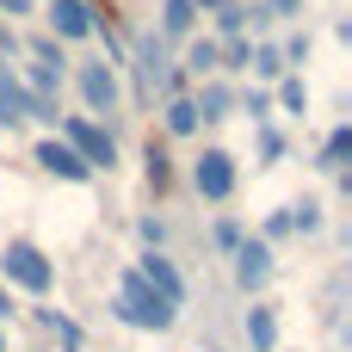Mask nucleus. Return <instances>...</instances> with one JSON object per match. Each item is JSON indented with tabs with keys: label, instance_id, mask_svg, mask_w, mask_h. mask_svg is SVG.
<instances>
[{
	"label": "nucleus",
	"instance_id": "obj_27",
	"mask_svg": "<svg viewBox=\"0 0 352 352\" xmlns=\"http://www.w3.org/2000/svg\"><path fill=\"white\" fill-rule=\"evenodd\" d=\"M254 130H260V161H266V167H272V161H285V148H291V142H285V130H278V124H254Z\"/></svg>",
	"mask_w": 352,
	"mask_h": 352
},
{
	"label": "nucleus",
	"instance_id": "obj_30",
	"mask_svg": "<svg viewBox=\"0 0 352 352\" xmlns=\"http://www.w3.org/2000/svg\"><path fill=\"white\" fill-rule=\"evenodd\" d=\"M136 235H142V248H148V254H161V248H167V223H161V217H142V223H136Z\"/></svg>",
	"mask_w": 352,
	"mask_h": 352
},
{
	"label": "nucleus",
	"instance_id": "obj_28",
	"mask_svg": "<svg viewBox=\"0 0 352 352\" xmlns=\"http://www.w3.org/2000/svg\"><path fill=\"white\" fill-rule=\"evenodd\" d=\"M241 235H248V229H241L235 217H217V229H210V241H217V254H235V248H241Z\"/></svg>",
	"mask_w": 352,
	"mask_h": 352
},
{
	"label": "nucleus",
	"instance_id": "obj_12",
	"mask_svg": "<svg viewBox=\"0 0 352 352\" xmlns=\"http://www.w3.org/2000/svg\"><path fill=\"white\" fill-rule=\"evenodd\" d=\"M161 43H179V37H198V6L192 0H161V25H155Z\"/></svg>",
	"mask_w": 352,
	"mask_h": 352
},
{
	"label": "nucleus",
	"instance_id": "obj_18",
	"mask_svg": "<svg viewBox=\"0 0 352 352\" xmlns=\"http://www.w3.org/2000/svg\"><path fill=\"white\" fill-rule=\"evenodd\" d=\"M25 118H31V93L19 87V74H6V80H0V130L25 124Z\"/></svg>",
	"mask_w": 352,
	"mask_h": 352
},
{
	"label": "nucleus",
	"instance_id": "obj_36",
	"mask_svg": "<svg viewBox=\"0 0 352 352\" xmlns=\"http://www.w3.org/2000/svg\"><path fill=\"white\" fill-rule=\"evenodd\" d=\"M0 346H6V334H0Z\"/></svg>",
	"mask_w": 352,
	"mask_h": 352
},
{
	"label": "nucleus",
	"instance_id": "obj_22",
	"mask_svg": "<svg viewBox=\"0 0 352 352\" xmlns=\"http://www.w3.org/2000/svg\"><path fill=\"white\" fill-rule=\"evenodd\" d=\"M235 111H248L254 124H272V93L266 87H248V93H235Z\"/></svg>",
	"mask_w": 352,
	"mask_h": 352
},
{
	"label": "nucleus",
	"instance_id": "obj_19",
	"mask_svg": "<svg viewBox=\"0 0 352 352\" xmlns=\"http://www.w3.org/2000/svg\"><path fill=\"white\" fill-rule=\"evenodd\" d=\"M272 111H285V118H303V111H309V87H303V74H278Z\"/></svg>",
	"mask_w": 352,
	"mask_h": 352
},
{
	"label": "nucleus",
	"instance_id": "obj_21",
	"mask_svg": "<svg viewBox=\"0 0 352 352\" xmlns=\"http://www.w3.org/2000/svg\"><path fill=\"white\" fill-rule=\"evenodd\" d=\"M248 68H254L260 80H278V74H285V56H278V43H254V56H248Z\"/></svg>",
	"mask_w": 352,
	"mask_h": 352
},
{
	"label": "nucleus",
	"instance_id": "obj_11",
	"mask_svg": "<svg viewBox=\"0 0 352 352\" xmlns=\"http://www.w3.org/2000/svg\"><path fill=\"white\" fill-rule=\"evenodd\" d=\"M136 68H142V87H148V93H155V87L173 74V62H167V43H161L155 31H142V37H136Z\"/></svg>",
	"mask_w": 352,
	"mask_h": 352
},
{
	"label": "nucleus",
	"instance_id": "obj_3",
	"mask_svg": "<svg viewBox=\"0 0 352 352\" xmlns=\"http://www.w3.org/2000/svg\"><path fill=\"white\" fill-rule=\"evenodd\" d=\"M56 136H62L93 173H111V167H118V136H111L105 124H93L87 111H62V118H56Z\"/></svg>",
	"mask_w": 352,
	"mask_h": 352
},
{
	"label": "nucleus",
	"instance_id": "obj_26",
	"mask_svg": "<svg viewBox=\"0 0 352 352\" xmlns=\"http://www.w3.org/2000/svg\"><path fill=\"white\" fill-rule=\"evenodd\" d=\"M248 56H254V43H248V37H229V43H223V68H217V74H248Z\"/></svg>",
	"mask_w": 352,
	"mask_h": 352
},
{
	"label": "nucleus",
	"instance_id": "obj_33",
	"mask_svg": "<svg viewBox=\"0 0 352 352\" xmlns=\"http://www.w3.org/2000/svg\"><path fill=\"white\" fill-rule=\"evenodd\" d=\"M31 6H37V0H0V12H6V19H25Z\"/></svg>",
	"mask_w": 352,
	"mask_h": 352
},
{
	"label": "nucleus",
	"instance_id": "obj_15",
	"mask_svg": "<svg viewBox=\"0 0 352 352\" xmlns=\"http://www.w3.org/2000/svg\"><path fill=\"white\" fill-rule=\"evenodd\" d=\"M241 328H248V346H254V352H278V316H272L266 303H254Z\"/></svg>",
	"mask_w": 352,
	"mask_h": 352
},
{
	"label": "nucleus",
	"instance_id": "obj_32",
	"mask_svg": "<svg viewBox=\"0 0 352 352\" xmlns=\"http://www.w3.org/2000/svg\"><path fill=\"white\" fill-rule=\"evenodd\" d=\"M260 12H266V19H303V0H266Z\"/></svg>",
	"mask_w": 352,
	"mask_h": 352
},
{
	"label": "nucleus",
	"instance_id": "obj_24",
	"mask_svg": "<svg viewBox=\"0 0 352 352\" xmlns=\"http://www.w3.org/2000/svg\"><path fill=\"white\" fill-rule=\"evenodd\" d=\"M291 210V235H322V204L303 198V204H285Z\"/></svg>",
	"mask_w": 352,
	"mask_h": 352
},
{
	"label": "nucleus",
	"instance_id": "obj_9",
	"mask_svg": "<svg viewBox=\"0 0 352 352\" xmlns=\"http://www.w3.org/2000/svg\"><path fill=\"white\" fill-rule=\"evenodd\" d=\"M93 19H99L93 0H50V37H56V43H80V37H93Z\"/></svg>",
	"mask_w": 352,
	"mask_h": 352
},
{
	"label": "nucleus",
	"instance_id": "obj_2",
	"mask_svg": "<svg viewBox=\"0 0 352 352\" xmlns=\"http://www.w3.org/2000/svg\"><path fill=\"white\" fill-rule=\"evenodd\" d=\"M111 316L124 322V328H142V334H167L173 322H179V309L173 303H161L148 285H142V272L130 266L124 278H118V297H111Z\"/></svg>",
	"mask_w": 352,
	"mask_h": 352
},
{
	"label": "nucleus",
	"instance_id": "obj_17",
	"mask_svg": "<svg viewBox=\"0 0 352 352\" xmlns=\"http://www.w3.org/2000/svg\"><path fill=\"white\" fill-rule=\"evenodd\" d=\"M161 124H167V136H198V130H204L198 111H192V93H173V99L161 105Z\"/></svg>",
	"mask_w": 352,
	"mask_h": 352
},
{
	"label": "nucleus",
	"instance_id": "obj_23",
	"mask_svg": "<svg viewBox=\"0 0 352 352\" xmlns=\"http://www.w3.org/2000/svg\"><path fill=\"white\" fill-rule=\"evenodd\" d=\"M142 161H148V186H155V192H167V186H173V161H167V148H161V142H148V148H142Z\"/></svg>",
	"mask_w": 352,
	"mask_h": 352
},
{
	"label": "nucleus",
	"instance_id": "obj_5",
	"mask_svg": "<svg viewBox=\"0 0 352 352\" xmlns=\"http://www.w3.org/2000/svg\"><path fill=\"white\" fill-rule=\"evenodd\" d=\"M192 186H198V198H204V204H229V198H235V186H241V167H235V155L210 142V148L192 161Z\"/></svg>",
	"mask_w": 352,
	"mask_h": 352
},
{
	"label": "nucleus",
	"instance_id": "obj_14",
	"mask_svg": "<svg viewBox=\"0 0 352 352\" xmlns=\"http://www.w3.org/2000/svg\"><path fill=\"white\" fill-rule=\"evenodd\" d=\"M248 25H266V12H260V6H248V0H229V6H217V43H229V37H248Z\"/></svg>",
	"mask_w": 352,
	"mask_h": 352
},
{
	"label": "nucleus",
	"instance_id": "obj_34",
	"mask_svg": "<svg viewBox=\"0 0 352 352\" xmlns=\"http://www.w3.org/2000/svg\"><path fill=\"white\" fill-rule=\"evenodd\" d=\"M12 316H19V303H12V291L0 285V322H12Z\"/></svg>",
	"mask_w": 352,
	"mask_h": 352
},
{
	"label": "nucleus",
	"instance_id": "obj_8",
	"mask_svg": "<svg viewBox=\"0 0 352 352\" xmlns=\"http://www.w3.org/2000/svg\"><path fill=\"white\" fill-rule=\"evenodd\" d=\"M31 161H37L43 173H56V179H68V186H87V179H93V167H87V161H80V155H74V148H68L62 136H43V142L31 148Z\"/></svg>",
	"mask_w": 352,
	"mask_h": 352
},
{
	"label": "nucleus",
	"instance_id": "obj_7",
	"mask_svg": "<svg viewBox=\"0 0 352 352\" xmlns=\"http://www.w3.org/2000/svg\"><path fill=\"white\" fill-rule=\"evenodd\" d=\"M136 272H142V285H148V291H155L161 303H173V309H186V272H179V266L167 260V248H161V254H148V248H142V260H136Z\"/></svg>",
	"mask_w": 352,
	"mask_h": 352
},
{
	"label": "nucleus",
	"instance_id": "obj_13",
	"mask_svg": "<svg viewBox=\"0 0 352 352\" xmlns=\"http://www.w3.org/2000/svg\"><path fill=\"white\" fill-rule=\"evenodd\" d=\"M217 68H223V43L217 37H186V68L179 74L186 80H210Z\"/></svg>",
	"mask_w": 352,
	"mask_h": 352
},
{
	"label": "nucleus",
	"instance_id": "obj_1",
	"mask_svg": "<svg viewBox=\"0 0 352 352\" xmlns=\"http://www.w3.org/2000/svg\"><path fill=\"white\" fill-rule=\"evenodd\" d=\"M0 285H6V291H25V297H50V291H56V260H50L37 241L12 235V241L0 248Z\"/></svg>",
	"mask_w": 352,
	"mask_h": 352
},
{
	"label": "nucleus",
	"instance_id": "obj_35",
	"mask_svg": "<svg viewBox=\"0 0 352 352\" xmlns=\"http://www.w3.org/2000/svg\"><path fill=\"white\" fill-rule=\"evenodd\" d=\"M192 6H198V12H217V6H229V0H192Z\"/></svg>",
	"mask_w": 352,
	"mask_h": 352
},
{
	"label": "nucleus",
	"instance_id": "obj_25",
	"mask_svg": "<svg viewBox=\"0 0 352 352\" xmlns=\"http://www.w3.org/2000/svg\"><path fill=\"white\" fill-rule=\"evenodd\" d=\"M278 56H285V74H297V68L309 62V31H291V37L278 43Z\"/></svg>",
	"mask_w": 352,
	"mask_h": 352
},
{
	"label": "nucleus",
	"instance_id": "obj_20",
	"mask_svg": "<svg viewBox=\"0 0 352 352\" xmlns=\"http://www.w3.org/2000/svg\"><path fill=\"white\" fill-rule=\"evenodd\" d=\"M37 328H43V334H56V340H62V352H80V346H87V334H80L62 309H37Z\"/></svg>",
	"mask_w": 352,
	"mask_h": 352
},
{
	"label": "nucleus",
	"instance_id": "obj_31",
	"mask_svg": "<svg viewBox=\"0 0 352 352\" xmlns=\"http://www.w3.org/2000/svg\"><path fill=\"white\" fill-rule=\"evenodd\" d=\"M285 235H291V210H272L266 229H260V241H285Z\"/></svg>",
	"mask_w": 352,
	"mask_h": 352
},
{
	"label": "nucleus",
	"instance_id": "obj_10",
	"mask_svg": "<svg viewBox=\"0 0 352 352\" xmlns=\"http://www.w3.org/2000/svg\"><path fill=\"white\" fill-rule=\"evenodd\" d=\"M192 111H198V124H223V118H235V87H229L223 74H210V80L192 93Z\"/></svg>",
	"mask_w": 352,
	"mask_h": 352
},
{
	"label": "nucleus",
	"instance_id": "obj_29",
	"mask_svg": "<svg viewBox=\"0 0 352 352\" xmlns=\"http://www.w3.org/2000/svg\"><path fill=\"white\" fill-rule=\"evenodd\" d=\"M25 50H31V56H37V62H43V68H56V74H62V62H68V56H62V43H56V37H31V43H25Z\"/></svg>",
	"mask_w": 352,
	"mask_h": 352
},
{
	"label": "nucleus",
	"instance_id": "obj_4",
	"mask_svg": "<svg viewBox=\"0 0 352 352\" xmlns=\"http://www.w3.org/2000/svg\"><path fill=\"white\" fill-rule=\"evenodd\" d=\"M74 87H80V105L93 124H105L118 105H124V87H118V68L111 62H80L74 68Z\"/></svg>",
	"mask_w": 352,
	"mask_h": 352
},
{
	"label": "nucleus",
	"instance_id": "obj_16",
	"mask_svg": "<svg viewBox=\"0 0 352 352\" xmlns=\"http://www.w3.org/2000/svg\"><path fill=\"white\" fill-rule=\"evenodd\" d=\"M346 161H352V124H334L328 142H322V155H316V167L322 173H346Z\"/></svg>",
	"mask_w": 352,
	"mask_h": 352
},
{
	"label": "nucleus",
	"instance_id": "obj_6",
	"mask_svg": "<svg viewBox=\"0 0 352 352\" xmlns=\"http://www.w3.org/2000/svg\"><path fill=\"white\" fill-rule=\"evenodd\" d=\"M229 260H235V285H241L248 297H260V291L272 285V272H278V254H272V241H260V235H241V248H235Z\"/></svg>",
	"mask_w": 352,
	"mask_h": 352
}]
</instances>
